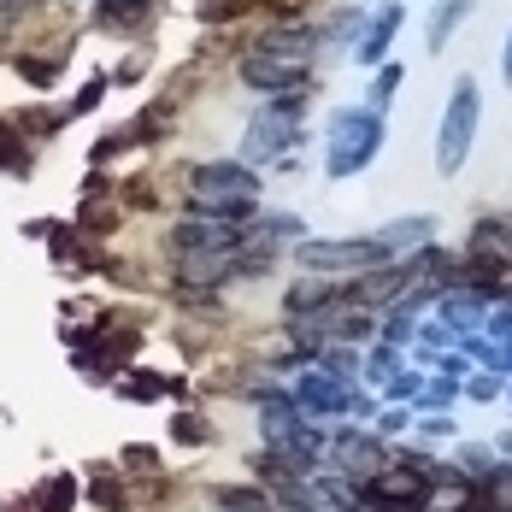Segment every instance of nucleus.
<instances>
[{"mask_svg": "<svg viewBox=\"0 0 512 512\" xmlns=\"http://www.w3.org/2000/svg\"><path fill=\"white\" fill-rule=\"evenodd\" d=\"M259 171L242 159H201L183 171V206L195 218H224V224H248L259 206Z\"/></svg>", "mask_w": 512, "mask_h": 512, "instance_id": "obj_1", "label": "nucleus"}, {"mask_svg": "<svg viewBox=\"0 0 512 512\" xmlns=\"http://www.w3.org/2000/svg\"><path fill=\"white\" fill-rule=\"evenodd\" d=\"M377 154H383V112H371V106H336L330 130H324V177L348 183L359 171H371Z\"/></svg>", "mask_w": 512, "mask_h": 512, "instance_id": "obj_2", "label": "nucleus"}, {"mask_svg": "<svg viewBox=\"0 0 512 512\" xmlns=\"http://www.w3.org/2000/svg\"><path fill=\"white\" fill-rule=\"evenodd\" d=\"M477 124H483V89L471 77H454L448 106H442V124H436V171L442 177H460L471 148H477Z\"/></svg>", "mask_w": 512, "mask_h": 512, "instance_id": "obj_3", "label": "nucleus"}, {"mask_svg": "<svg viewBox=\"0 0 512 512\" xmlns=\"http://www.w3.org/2000/svg\"><path fill=\"white\" fill-rule=\"evenodd\" d=\"M301 112H307V89L259 106L248 118V136H242V165H271V159L295 154L301 148Z\"/></svg>", "mask_w": 512, "mask_h": 512, "instance_id": "obj_4", "label": "nucleus"}, {"mask_svg": "<svg viewBox=\"0 0 512 512\" xmlns=\"http://www.w3.org/2000/svg\"><path fill=\"white\" fill-rule=\"evenodd\" d=\"M295 265L324 277H365L389 265V248L377 236H312V242H295Z\"/></svg>", "mask_w": 512, "mask_h": 512, "instance_id": "obj_5", "label": "nucleus"}, {"mask_svg": "<svg viewBox=\"0 0 512 512\" xmlns=\"http://www.w3.org/2000/svg\"><path fill=\"white\" fill-rule=\"evenodd\" d=\"M295 407L307 412V418H342V412H365V401L348 389L342 371H301V383H295Z\"/></svg>", "mask_w": 512, "mask_h": 512, "instance_id": "obj_6", "label": "nucleus"}, {"mask_svg": "<svg viewBox=\"0 0 512 512\" xmlns=\"http://www.w3.org/2000/svg\"><path fill=\"white\" fill-rule=\"evenodd\" d=\"M236 77H242L248 89H259V95H271V101H283V95H301V89H307V65L271 59V53H259V48H248V53H242Z\"/></svg>", "mask_w": 512, "mask_h": 512, "instance_id": "obj_7", "label": "nucleus"}, {"mask_svg": "<svg viewBox=\"0 0 512 512\" xmlns=\"http://www.w3.org/2000/svg\"><path fill=\"white\" fill-rule=\"evenodd\" d=\"M383 460H389V454H383V442H377V436L342 430V436L330 442V465H336V471H348V477H359V483H365V477H377Z\"/></svg>", "mask_w": 512, "mask_h": 512, "instance_id": "obj_8", "label": "nucleus"}, {"mask_svg": "<svg viewBox=\"0 0 512 512\" xmlns=\"http://www.w3.org/2000/svg\"><path fill=\"white\" fill-rule=\"evenodd\" d=\"M395 36H401V6L389 0V6H377V12L365 18L354 59H359V65H389V48H395Z\"/></svg>", "mask_w": 512, "mask_h": 512, "instance_id": "obj_9", "label": "nucleus"}, {"mask_svg": "<svg viewBox=\"0 0 512 512\" xmlns=\"http://www.w3.org/2000/svg\"><path fill=\"white\" fill-rule=\"evenodd\" d=\"M254 48H259V53H271V59H289V65H307V71H312L318 30H307V24H271V30L259 36Z\"/></svg>", "mask_w": 512, "mask_h": 512, "instance_id": "obj_10", "label": "nucleus"}, {"mask_svg": "<svg viewBox=\"0 0 512 512\" xmlns=\"http://www.w3.org/2000/svg\"><path fill=\"white\" fill-rule=\"evenodd\" d=\"M83 489H89V507H101V512H130V507H136V495L124 489V465H112V460L89 465Z\"/></svg>", "mask_w": 512, "mask_h": 512, "instance_id": "obj_11", "label": "nucleus"}, {"mask_svg": "<svg viewBox=\"0 0 512 512\" xmlns=\"http://www.w3.org/2000/svg\"><path fill=\"white\" fill-rule=\"evenodd\" d=\"M65 59H71V36H65V42H53V53H12V71H18L30 89H42V95H48L53 83H59V71H65Z\"/></svg>", "mask_w": 512, "mask_h": 512, "instance_id": "obj_12", "label": "nucleus"}, {"mask_svg": "<svg viewBox=\"0 0 512 512\" xmlns=\"http://www.w3.org/2000/svg\"><path fill=\"white\" fill-rule=\"evenodd\" d=\"M477 6H483V0H436V12H430V24H424V48H430V53H448L454 30H460Z\"/></svg>", "mask_w": 512, "mask_h": 512, "instance_id": "obj_13", "label": "nucleus"}, {"mask_svg": "<svg viewBox=\"0 0 512 512\" xmlns=\"http://www.w3.org/2000/svg\"><path fill=\"white\" fill-rule=\"evenodd\" d=\"M154 12H159V0H95V24L118 30V36H136Z\"/></svg>", "mask_w": 512, "mask_h": 512, "instance_id": "obj_14", "label": "nucleus"}, {"mask_svg": "<svg viewBox=\"0 0 512 512\" xmlns=\"http://www.w3.org/2000/svg\"><path fill=\"white\" fill-rule=\"evenodd\" d=\"M77 501H83V483H77L71 471L42 477V483H36V495H30V507H36V512H77Z\"/></svg>", "mask_w": 512, "mask_h": 512, "instance_id": "obj_15", "label": "nucleus"}, {"mask_svg": "<svg viewBox=\"0 0 512 512\" xmlns=\"http://www.w3.org/2000/svg\"><path fill=\"white\" fill-rule=\"evenodd\" d=\"M436 236V212H418V218H395V224H383L377 230V242L389 248V254H401V248H424Z\"/></svg>", "mask_w": 512, "mask_h": 512, "instance_id": "obj_16", "label": "nucleus"}, {"mask_svg": "<svg viewBox=\"0 0 512 512\" xmlns=\"http://www.w3.org/2000/svg\"><path fill=\"white\" fill-rule=\"evenodd\" d=\"M30 148H36V142H30L12 118H0V177H30V165H36Z\"/></svg>", "mask_w": 512, "mask_h": 512, "instance_id": "obj_17", "label": "nucleus"}, {"mask_svg": "<svg viewBox=\"0 0 512 512\" xmlns=\"http://www.w3.org/2000/svg\"><path fill=\"white\" fill-rule=\"evenodd\" d=\"M6 118H12L30 142H48L53 130H65V124H71V112H65V106H18V112H6Z\"/></svg>", "mask_w": 512, "mask_h": 512, "instance_id": "obj_18", "label": "nucleus"}, {"mask_svg": "<svg viewBox=\"0 0 512 512\" xmlns=\"http://www.w3.org/2000/svg\"><path fill=\"white\" fill-rule=\"evenodd\" d=\"M212 501H218L224 512H277V507H271V495H265L259 483H236V489L224 483V489H212Z\"/></svg>", "mask_w": 512, "mask_h": 512, "instance_id": "obj_19", "label": "nucleus"}, {"mask_svg": "<svg viewBox=\"0 0 512 512\" xmlns=\"http://www.w3.org/2000/svg\"><path fill=\"white\" fill-rule=\"evenodd\" d=\"M112 395H118V401H165V395H171V383L154 377V371H130V377H118V383H112Z\"/></svg>", "mask_w": 512, "mask_h": 512, "instance_id": "obj_20", "label": "nucleus"}, {"mask_svg": "<svg viewBox=\"0 0 512 512\" xmlns=\"http://www.w3.org/2000/svg\"><path fill=\"white\" fill-rule=\"evenodd\" d=\"M171 442H177V448H206V442H212V424H206L201 412H177V418H171Z\"/></svg>", "mask_w": 512, "mask_h": 512, "instance_id": "obj_21", "label": "nucleus"}, {"mask_svg": "<svg viewBox=\"0 0 512 512\" xmlns=\"http://www.w3.org/2000/svg\"><path fill=\"white\" fill-rule=\"evenodd\" d=\"M106 89H112V77H106V71H95V77H89V83H83V89H77V95L65 101V112H71V118H83V112H95V106L106 101Z\"/></svg>", "mask_w": 512, "mask_h": 512, "instance_id": "obj_22", "label": "nucleus"}, {"mask_svg": "<svg viewBox=\"0 0 512 512\" xmlns=\"http://www.w3.org/2000/svg\"><path fill=\"white\" fill-rule=\"evenodd\" d=\"M442 318H448L454 330H471V324H483V301H477V295H448V301H442Z\"/></svg>", "mask_w": 512, "mask_h": 512, "instance_id": "obj_23", "label": "nucleus"}, {"mask_svg": "<svg viewBox=\"0 0 512 512\" xmlns=\"http://www.w3.org/2000/svg\"><path fill=\"white\" fill-rule=\"evenodd\" d=\"M118 465H124V477H159V454L148 442H130V448L118 454Z\"/></svg>", "mask_w": 512, "mask_h": 512, "instance_id": "obj_24", "label": "nucleus"}, {"mask_svg": "<svg viewBox=\"0 0 512 512\" xmlns=\"http://www.w3.org/2000/svg\"><path fill=\"white\" fill-rule=\"evenodd\" d=\"M48 0H0V42H12V30L24 24V18H36Z\"/></svg>", "mask_w": 512, "mask_h": 512, "instance_id": "obj_25", "label": "nucleus"}, {"mask_svg": "<svg viewBox=\"0 0 512 512\" xmlns=\"http://www.w3.org/2000/svg\"><path fill=\"white\" fill-rule=\"evenodd\" d=\"M124 148H142L130 124H118V130H106L101 142H95V154H89V165H106V159H112V154H124Z\"/></svg>", "mask_w": 512, "mask_h": 512, "instance_id": "obj_26", "label": "nucleus"}, {"mask_svg": "<svg viewBox=\"0 0 512 512\" xmlns=\"http://www.w3.org/2000/svg\"><path fill=\"white\" fill-rule=\"evenodd\" d=\"M395 89H401V65H383V71H377V83H371V112H389Z\"/></svg>", "mask_w": 512, "mask_h": 512, "instance_id": "obj_27", "label": "nucleus"}, {"mask_svg": "<svg viewBox=\"0 0 512 512\" xmlns=\"http://www.w3.org/2000/svg\"><path fill=\"white\" fill-rule=\"evenodd\" d=\"M142 71H148V59H142V53H130V59H124V65H118V83H136V77H142Z\"/></svg>", "mask_w": 512, "mask_h": 512, "instance_id": "obj_28", "label": "nucleus"}, {"mask_svg": "<svg viewBox=\"0 0 512 512\" xmlns=\"http://www.w3.org/2000/svg\"><path fill=\"white\" fill-rule=\"evenodd\" d=\"M495 389H501V383H495V377H471V401H489V395H495Z\"/></svg>", "mask_w": 512, "mask_h": 512, "instance_id": "obj_29", "label": "nucleus"}, {"mask_svg": "<svg viewBox=\"0 0 512 512\" xmlns=\"http://www.w3.org/2000/svg\"><path fill=\"white\" fill-rule=\"evenodd\" d=\"M501 83L512 89V30H507V48H501Z\"/></svg>", "mask_w": 512, "mask_h": 512, "instance_id": "obj_30", "label": "nucleus"}]
</instances>
